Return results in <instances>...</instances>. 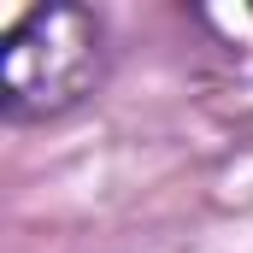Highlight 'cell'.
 <instances>
[{
    "mask_svg": "<svg viewBox=\"0 0 253 253\" xmlns=\"http://www.w3.org/2000/svg\"><path fill=\"white\" fill-rule=\"evenodd\" d=\"M106 65V30L83 6H36L6 36V118L42 124L71 112Z\"/></svg>",
    "mask_w": 253,
    "mask_h": 253,
    "instance_id": "cell-1",
    "label": "cell"
}]
</instances>
